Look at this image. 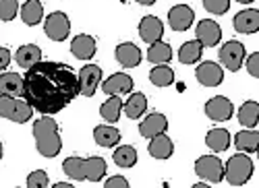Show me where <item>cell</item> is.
Listing matches in <instances>:
<instances>
[{"label": "cell", "instance_id": "obj_1", "mask_svg": "<svg viewBox=\"0 0 259 188\" xmlns=\"http://www.w3.org/2000/svg\"><path fill=\"white\" fill-rule=\"evenodd\" d=\"M79 95V77L64 62L39 60L23 77V97L39 114L52 116Z\"/></svg>", "mask_w": 259, "mask_h": 188}, {"label": "cell", "instance_id": "obj_2", "mask_svg": "<svg viewBox=\"0 0 259 188\" xmlns=\"http://www.w3.org/2000/svg\"><path fill=\"white\" fill-rule=\"evenodd\" d=\"M33 137H35V147L39 155L44 157H56L62 149V139L58 133V124L50 116H41L33 122Z\"/></svg>", "mask_w": 259, "mask_h": 188}, {"label": "cell", "instance_id": "obj_3", "mask_svg": "<svg viewBox=\"0 0 259 188\" xmlns=\"http://www.w3.org/2000/svg\"><path fill=\"white\" fill-rule=\"evenodd\" d=\"M62 170L71 180H88V182H102L106 176V159L102 157H67L62 163Z\"/></svg>", "mask_w": 259, "mask_h": 188}, {"label": "cell", "instance_id": "obj_4", "mask_svg": "<svg viewBox=\"0 0 259 188\" xmlns=\"http://www.w3.org/2000/svg\"><path fill=\"white\" fill-rule=\"evenodd\" d=\"M253 176V161L247 153L232 155L224 165V178L230 186H245Z\"/></svg>", "mask_w": 259, "mask_h": 188}, {"label": "cell", "instance_id": "obj_5", "mask_svg": "<svg viewBox=\"0 0 259 188\" xmlns=\"http://www.w3.org/2000/svg\"><path fill=\"white\" fill-rule=\"evenodd\" d=\"M33 116V108L27 103L25 97L0 95V118H7L17 124H25Z\"/></svg>", "mask_w": 259, "mask_h": 188}, {"label": "cell", "instance_id": "obj_6", "mask_svg": "<svg viewBox=\"0 0 259 188\" xmlns=\"http://www.w3.org/2000/svg\"><path fill=\"white\" fill-rule=\"evenodd\" d=\"M195 174L209 184H218L224 180V163L215 155H203L195 161Z\"/></svg>", "mask_w": 259, "mask_h": 188}, {"label": "cell", "instance_id": "obj_7", "mask_svg": "<svg viewBox=\"0 0 259 188\" xmlns=\"http://www.w3.org/2000/svg\"><path fill=\"white\" fill-rule=\"evenodd\" d=\"M220 62H222V67H226L228 71L236 73L241 67H243V62L247 58V50L245 46L241 44V41H236V39H230L226 41V44L220 48Z\"/></svg>", "mask_w": 259, "mask_h": 188}, {"label": "cell", "instance_id": "obj_8", "mask_svg": "<svg viewBox=\"0 0 259 188\" xmlns=\"http://www.w3.org/2000/svg\"><path fill=\"white\" fill-rule=\"evenodd\" d=\"M44 31L52 41H64L71 33V21L62 11H54L52 15L46 17Z\"/></svg>", "mask_w": 259, "mask_h": 188}, {"label": "cell", "instance_id": "obj_9", "mask_svg": "<svg viewBox=\"0 0 259 188\" xmlns=\"http://www.w3.org/2000/svg\"><path fill=\"white\" fill-rule=\"evenodd\" d=\"M79 95L94 97L98 91V85L102 83V69L98 65H88L79 71Z\"/></svg>", "mask_w": 259, "mask_h": 188}, {"label": "cell", "instance_id": "obj_10", "mask_svg": "<svg viewBox=\"0 0 259 188\" xmlns=\"http://www.w3.org/2000/svg\"><path fill=\"white\" fill-rule=\"evenodd\" d=\"M195 35L203 48H213V46H218L220 39H222V27L215 23L213 19H203L197 23Z\"/></svg>", "mask_w": 259, "mask_h": 188}, {"label": "cell", "instance_id": "obj_11", "mask_svg": "<svg viewBox=\"0 0 259 188\" xmlns=\"http://www.w3.org/2000/svg\"><path fill=\"white\" fill-rule=\"evenodd\" d=\"M234 112L232 101L224 95H215L205 103V116L213 122H226Z\"/></svg>", "mask_w": 259, "mask_h": 188}, {"label": "cell", "instance_id": "obj_12", "mask_svg": "<svg viewBox=\"0 0 259 188\" xmlns=\"http://www.w3.org/2000/svg\"><path fill=\"white\" fill-rule=\"evenodd\" d=\"M195 77L203 87H218L224 81V71L220 65H215L211 60H205L195 69Z\"/></svg>", "mask_w": 259, "mask_h": 188}, {"label": "cell", "instance_id": "obj_13", "mask_svg": "<svg viewBox=\"0 0 259 188\" xmlns=\"http://www.w3.org/2000/svg\"><path fill=\"white\" fill-rule=\"evenodd\" d=\"M193 21H195V13L189 5H177L168 11V23L172 31H187Z\"/></svg>", "mask_w": 259, "mask_h": 188}, {"label": "cell", "instance_id": "obj_14", "mask_svg": "<svg viewBox=\"0 0 259 188\" xmlns=\"http://www.w3.org/2000/svg\"><path fill=\"white\" fill-rule=\"evenodd\" d=\"M102 91L106 95H124L133 91V79L126 73H114L102 83Z\"/></svg>", "mask_w": 259, "mask_h": 188}, {"label": "cell", "instance_id": "obj_15", "mask_svg": "<svg viewBox=\"0 0 259 188\" xmlns=\"http://www.w3.org/2000/svg\"><path fill=\"white\" fill-rule=\"evenodd\" d=\"M139 35L145 44H154V41H160L164 35V23L154 17V15H147L139 21Z\"/></svg>", "mask_w": 259, "mask_h": 188}, {"label": "cell", "instance_id": "obj_16", "mask_svg": "<svg viewBox=\"0 0 259 188\" xmlns=\"http://www.w3.org/2000/svg\"><path fill=\"white\" fill-rule=\"evenodd\" d=\"M96 50H98L96 39H94L92 35H88V33H79V35H75L73 41H71V52H73V56L79 58V60H90V58H94Z\"/></svg>", "mask_w": 259, "mask_h": 188}, {"label": "cell", "instance_id": "obj_17", "mask_svg": "<svg viewBox=\"0 0 259 188\" xmlns=\"http://www.w3.org/2000/svg\"><path fill=\"white\" fill-rule=\"evenodd\" d=\"M116 60H118V65L120 67H126V69H135L141 65V50L131 44V41H124V44H118L116 46Z\"/></svg>", "mask_w": 259, "mask_h": 188}, {"label": "cell", "instance_id": "obj_18", "mask_svg": "<svg viewBox=\"0 0 259 188\" xmlns=\"http://www.w3.org/2000/svg\"><path fill=\"white\" fill-rule=\"evenodd\" d=\"M166 129H168V118L160 112H154L139 124V135L145 139H152L160 133H166Z\"/></svg>", "mask_w": 259, "mask_h": 188}, {"label": "cell", "instance_id": "obj_19", "mask_svg": "<svg viewBox=\"0 0 259 188\" xmlns=\"http://www.w3.org/2000/svg\"><path fill=\"white\" fill-rule=\"evenodd\" d=\"M149 155L156 159H170L175 153V143L170 141V137L166 133H160L156 137L149 139V147H147Z\"/></svg>", "mask_w": 259, "mask_h": 188}, {"label": "cell", "instance_id": "obj_20", "mask_svg": "<svg viewBox=\"0 0 259 188\" xmlns=\"http://www.w3.org/2000/svg\"><path fill=\"white\" fill-rule=\"evenodd\" d=\"M234 29L236 33H255L259 29V11L247 9L234 15Z\"/></svg>", "mask_w": 259, "mask_h": 188}, {"label": "cell", "instance_id": "obj_21", "mask_svg": "<svg viewBox=\"0 0 259 188\" xmlns=\"http://www.w3.org/2000/svg\"><path fill=\"white\" fill-rule=\"evenodd\" d=\"M94 141L100 145V147L112 149L120 143V133L114 127H110V124H100V127L94 129Z\"/></svg>", "mask_w": 259, "mask_h": 188}, {"label": "cell", "instance_id": "obj_22", "mask_svg": "<svg viewBox=\"0 0 259 188\" xmlns=\"http://www.w3.org/2000/svg\"><path fill=\"white\" fill-rule=\"evenodd\" d=\"M0 95L23 97V77L17 75V73L0 75Z\"/></svg>", "mask_w": 259, "mask_h": 188}, {"label": "cell", "instance_id": "obj_23", "mask_svg": "<svg viewBox=\"0 0 259 188\" xmlns=\"http://www.w3.org/2000/svg\"><path fill=\"white\" fill-rule=\"evenodd\" d=\"M234 147L241 153H255L259 147V133L253 129H245L241 133H236L234 137Z\"/></svg>", "mask_w": 259, "mask_h": 188}, {"label": "cell", "instance_id": "obj_24", "mask_svg": "<svg viewBox=\"0 0 259 188\" xmlns=\"http://www.w3.org/2000/svg\"><path fill=\"white\" fill-rule=\"evenodd\" d=\"M120 112H122V97H120V95H108V99L100 106V116H102L108 124L118 122Z\"/></svg>", "mask_w": 259, "mask_h": 188}, {"label": "cell", "instance_id": "obj_25", "mask_svg": "<svg viewBox=\"0 0 259 188\" xmlns=\"http://www.w3.org/2000/svg\"><path fill=\"white\" fill-rule=\"evenodd\" d=\"M19 11H21V19H23V23L29 25V27L39 25L41 19H44V7H41L39 0H27V3Z\"/></svg>", "mask_w": 259, "mask_h": 188}, {"label": "cell", "instance_id": "obj_26", "mask_svg": "<svg viewBox=\"0 0 259 188\" xmlns=\"http://www.w3.org/2000/svg\"><path fill=\"white\" fill-rule=\"evenodd\" d=\"M15 60H17L19 67L29 69V67L37 65V62L41 60V50H39L35 44H25V46H21V48L17 50Z\"/></svg>", "mask_w": 259, "mask_h": 188}, {"label": "cell", "instance_id": "obj_27", "mask_svg": "<svg viewBox=\"0 0 259 188\" xmlns=\"http://www.w3.org/2000/svg\"><path fill=\"white\" fill-rule=\"evenodd\" d=\"M205 145L213 153H222L230 145V133L226 129H211L205 137Z\"/></svg>", "mask_w": 259, "mask_h": 188}, {"label": "cell", "instance_id": "obj_28", "mask_svg": "<svg viewBox=\"0 0 259 188\" xmlns=\"http://www.w3.org/2000/svg\"><path fill=\"white\" fill-rule=\"evenodd\" d=\"M147 60L152 65H168L172 60V48L166 44V41H154L149 44V50H147Z\"/></svg>", "mask_w": 259, "mask_h": 188}, {"label": "cell", "instance_id": "obj_29", "mask_svg": "<svg viewBox=\"0 0 259 188\" xmlns=\"http://www.w3.org/2000/svg\"><path fill=\"white\" fill-rule=\"evenodd\" d=\"M201 54H203V46L199 44L197 39H191V41H185L179 50V60L183 65H197L201 60Z\"/></svg>", "mask_w": 259, "mask_h": 188}, {"label": "cell", "instance_id": "obj_30", "mask_svg": "<svg viewBox=\"0 0 259 188\" xmlns=\"http://www.w3.org/2000/svg\"><path fill=\"white\" fill-rule=\"evenodd\" d=\"M122 110H124V114L131 120L141 118L145 114V110H147V97L143 93H133L131 97L122 103Z\"/></svg>", "mask_w": 259, "mask_h": 188}, {"label": "cell", "instance_id": "obj_31", "mask_svg": "<svg viewBox=\"0 0 259 188\" xmlns=\"http://www.w3.org/2000/svg\"><path fill=\"white\" fill-rule=\"evenodd\" d=\"M239 122L245 129H255L257 127V122H259V103L257 101L249 99L239 108Z\"/></svg>", "mask_w": 259, "mask_h": 188}, {"label": "cell", "instance_id": "obj_32", "mask_svg": "<svg viewBox=\"0 0 259 188\" xmlns=\"http://www.w3.org/2000/svg\"><path fill=\"white\" fill-rule=\"evenodd\" d=\"M149 81H152L156 87H168L175 83V71L166 65H156L149 71Z\"/></svg>", "mask_w": 259, "mask_h": 188}, {"label": "cell", "instance_id": "obj_33", "mask_svg": "<svg viewBox=\"0 0 259 188\" xmlns=\"http://www.w3.org/2000/svg\"><path fill=\"white\" fill-rule=\"evenodd\" d=\"M112 159L118 168H133L137 163V151H135V147H131V145H122V147H118L114 151Z\"/></svg>", "mask_w": 259, "mask_h": 188}, {"label": "cell", "instance_id": "obj_34", "mask_svg": "<svg viewBox=\"0 0 259 188\" xmlns=\"http://www.w3.org/2000/svg\"><path fill=\"white\" fill-rule=\"evenodd\" d=\"M19 13V3L17 0H0V21H13Z\"/></svg>", "mask_w": 259, "mask_h": 188}, {"label": "cell", "instance_id": "obj_35", "mask_svg": "<svg viewBox=\"0 0 259 188\" xmlns=\"http://www.w3.org/2000/svg\"><path fill=\"white\" fill-rule=\"evenodd\" d=\"M25 184H27V188H46L50 184V180H48V174L44 170H35L27 176Z\"/></svg>", "mask_w": 259, "mask_h": 188}, {"label": "cell", "instance_id": "obj_36", "mask_svg": "<svg viewBox=\"0 0 259 188\" xmlns=\"http://www.w3.org/2000/svg\"><path fill=\"white\" fill-rule=\"evenodd\" d=\"M203 7L211 15H224L230 9V0H203Z\"/></svg>", "mask_w": 259, "mask_h": 188}, {"label": "cell", "instance_id": "obj_37", "mask_svg": "<svg viewBox=\"0 0 259 188\" xmlns=\"http://www.w3.org/2000/svg\"><path fill=\"white\" fill-rule=\"evenodd\" d=\"M247 60V71L251 77H259V52H253L251 56L245 58Z\"/></svg>", "mask_w": 259, "mask_h": 188}, {"label": "cell", "instance_id": "obj_38", "mask_svg": "<svg viewBox=\"0 0 259 188\" xmlns=\"http://www.w3.org/2000/svg\"><path fill=\"white\" fill-rule=\"evenodd\" d=\"M104 186L106 188H128V180L122 176H110L104 182Z\"/></svg>", "mask_w": 259, "mask_h": 188}, {"label": "cell", "instance_id": "obj_39", "mask_svg": "<svg viewBox=\"0 0 259 188\" xmlns=\"http://www.w3.org/2000/svg\"><path fill=\"white\" fill-rule=\"evenodd\" d=\"M11 65V52L7 48H0V71H5Z\"/></svg>", "mask_w": 259, "mask_h": 188}, {"label": "cell", "instance_id": "obj_40", "mask_svg": "<svg viewBox=\"0 0 259 188\" xmlns=\"http://www.w3.org/2000/svg\"><path fill=\"white\" fill-rule=\"evenodd\" d=\"M137 3H139V5H143V7H152V5L156 3V0H137Z\"/></svg>", "mask_w": 259, "mask_h": 188}, {"label": "cell", "instance_id": "obj_41", "mask_svg": "<svg viewBox=\"0 0 259 188\" xmlns=\"http://www.w3.org/2000/svg\"><path fill=\"white\" fill-rule=\"evenodd\" d=\"M54 188H73V184H67V182H58V184H54Z\"/></svg>", "mask_w": 259, "mask_h": 188}, {"label": "cell", "instance_id": "obj_42", "mask_svg": "<svg viewBox=\"0 0 259 188\" xmlns=\"http://www.w3.org/2000/svg\"><path fill=\"white\" fill-rule=\"evenodd\" d=\"M236 3H241V5H251V3H255V0H236Z\"/></svg>", "mask_w": 259, "mask_h": 188}, {"label": "cell", "instance_id": "obj_43", "mask_svg": "<svg viewBox=\"0 0 259 188\" xmlns=\"http://www.w3.org/2000/svg\"><path fill=\"white\" fill-rule=\"evenodd\" d=\"M0 159H3V143H0Z\"/></svg>", "mask_w": 259, "mask_h": 188}]
</instances>
